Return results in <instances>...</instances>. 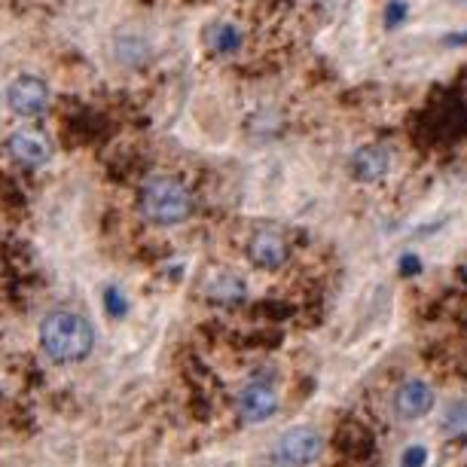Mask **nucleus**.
Masks as SVG:
<instances>
[{"label":"nucleus","mask_w":467,"mask_h":467,"mask_svg":"<svg viewBox=\"0 0 467 467\" xmlns=\"http://www.w3.org/2000/svg\"><path fill=\"white\" fill-rule=\"evenodd\" d=\"M40 346L56 364H80L95 346L92 324L80 312H52L40 324Z\"/></svg>","instance_id":"obj_1"},{"label":"nucleus","mask_w":467,"mask_h":467,"mask_svg":"<svg viewBox=\"0 0 467 467\" xmlns=\"http://www.w3.org/2000/svg\"><path fill=\"white\" fill-rule=\"evenodd\" d=\"M138 208L150 223L178 226L192 214V192L174 178H153L140 190Z\"/></svg>","instance_id":"obj_2"},{"label":"nucleus","mask_w":467,"mask_h":467,"mask_svg":"<svg viewBox=\"0 0 467 467\" xmlns=\"http://www.w3.org/2000/svg\"><path fill=\"white\" fill-rule=\"evenodd\" d=\"M324 452V437L315 428H290L278 437L275 449H272V458L281 467H308L315 464Z\"/></svg>","instance_id":"obj_3"},{"label":"nucleus","mask_w":467,"mask_h":467,"mask_svg":"<svg viewBox=\"0 0 467 467\" xmlns=\"http://www.w3.org/2000/svg\"><path fill=\"white\" fill-rule=\"evenodd\" d=\"M6 99H10L13 113H19L25 119H37L49 110V89L37 77H19L6 89Z\"/></svg>","instance_id":"obj_4"},{"label":"nucleus","mask_w":467,"mask_h":467,"mask_svg":"<svg viewBox=\"0 0 467 467\" xmlns=\"http://www.w3.org/2000/svg\"><path fill=\"white\" fill-rule=\"evenodd\" d=\"M278 410V391L272 388L269 382H263V379H254L242 388L239 394V416L244 421H251V425H257V421H266L275 416Z\"/></svg>","instance_id":"obj_5"},{"label":"nucleus","mask_w":467,"mask_h":467,"mask_svg":"<svg viewBox=\"0 0 467 467\" xmlns=\"http://www.w3.org/2000/svg\"><path fill=\"white\" fill-rule=\"evenodd\" d=\"M437 403V394L434 388L428 382H421V379H407L398 394H394V412L403 419V421H416L421 416H428L431 410H434Z\"/></svg>","instance_id":"obj_6"},{"label":"nucleus","mask_w":467,"mask_h":467,"mask_svg":"<svg viewBox=\"0 0 467 467\" xmlns=\"http://www.w3.org/2000/svg\"><path fill=\"white\" fill-rule=\"evenodd\" d=\"M348 169H351V178L360 183H379L388 171H391V150L382 144L360 147V150H355V156H351Z\"/></svg>","instance_id":"obj_7"},{"label":"nucleus","mask_w":467,"mask_h":467,"mask_svg":"<svg viewBox=\"0 0 467 467\" xmlns=\"http://www.w3.org/2000/svg\"><path fill=\"white\" fill-rule=\"evenodd\" d=\"M287 257H290L287 242L281 239L278 233H272V229H260L248 242V260L257 269H281L287 263Z\"/></svg>","instance_id":"obj_8"},{"label":"nucleus","mask_w":467,"mask_h":467,"mask_svg":"<svg viewBox=\"0 0 467 467\" xmlns=\"http://www.w3.org/2000/svg\"><path fill=\"white\" fill-rule=\"evenodd\" d=\"M10 153L16 162H22L25 169H40V165L49 162L52 156V147L49 140L40 135V131H31V129H19L10 135Z\"/></svg>","instance_id":"obj_9"},{"label":"nucleus","mask_w":467,"mask_h":467,"mask_svg":"<svg viewBox=\"0 0 467 467\" xmlns=\"http://www.w3.org/2000/svg\"><path fill=\"white\" fill-rule=\"evenodd\" d=\"M205 296L217 306H242L248 299V285L233 272H217L205 281Z\"/></svg>","instance_id":"obj_10"},{"label":"nucleus","mask_w":467,"mask_h":467,"mask_svg":"<svg viewBox=\"0 0 467 467\" xmlns=\"http://www.w3.org/2000/svg\"><path fill=\"white\" fill-rule=\"evenodd\" d=\"M205 43L211 52H217V56H233V52L242 49L244 34H242V28H235V25L217 22V25H211V31L205 34Z\"/></svg>","instance_id":"obj_11"},{"label":"nucleus","mask_w":467,"mask_h":467,"mask_svg":"<svg viewBox=\"0 0 467 467\" xmlns=\"http://www.w3.org/2000/svg\"><path fill=\"white\" fill-rule=\"evenodd\" d=\"M407 16H410L407 0H391V4L385 6V28H388V31H394L398 25L407 22Z\"/></svg>","instance_id":"obj_12"},{"label":"nucleus","mask_w":467,"mask_h":467,"mask_svg":"<svg viewBox=\"0 0 467 467\" xmlns=\"http://www.w3.org/2000/svg\"><path fill=\"white\" fill-rule=\"evenodd\" d=\"M104 308H108L110 318H122V315L129 312V303H126V296H122L117 287H110L108 294H104Z\"/></svg>","instance_id":"obj_13"},{"label":"nucleus","mask_w":467,"mask_h":467,"mask_svg":"<svg viewBox=\"0 0 467 467\" xmlns=\"http://www.w3.org/2000/svg\"><path fill=\"white\" fill-rule=\"evenodd\" d=\"M428 464V446H410V449H403V455H400V467H425Z\"/></svg>","instance_id":"obj_14"},{"label":"nucleus","mask_w":467,"mask_h":467,"mask_svg":"<svg viewBox=\"0 0 467 467\" xmlns=\"http://www.w3.org/2000/svg\"><path fill=\"white\" fill-rule=\"evenodd\" d=\"M446 431H458V428H467V403H455L446 416Z\"/></svg>","instance_id":"obj_15"},{"label":"nucleus","mask_w":467,"mask_h":467,"mask_svg":"<svg viewBox=\"0 0 467 467\" xmlns=\"http://www.w3.org/2000/svg\"><path fill=\"white\" fill-rule=\"evenodd\" d=\"M421 272V260L416 254H403L400 257V275H419Z\"/></svg>","instance_id":"obj_16"}]
</instances>
